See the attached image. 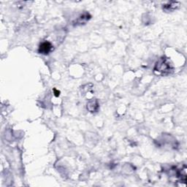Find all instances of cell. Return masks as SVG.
Masks as SVG:
<instances>
[{
  "mask_svg": "<svg viewBox=\"0 0 187 187\" xmlns=\"http://www.w3.org/2000/svg\"><path fill=\"white\" fill-rule=\"evenodd\" d=\"M154 70L156 72H158L159 74L165 75V74L170 73L172 70V65H170V61L167 59L162 58L156 64Z\"/></svg>",
  "mask_w": 187,
  "mask_h": 187,
  "instance_id": "6da1fadb",
  "label": "cell"
},
{
  "mask_svg": "<svg viewBox=\"0 0 187 187\" xmlns=\"http://www.w3.org/2000/svg\"><path fill=\"white\" fill-rule=\"evenodd\" d=\"M53 46L51 45V42H43L40 44V47H39V52L42 54H48L49 53L52 51Z\"/></svg>",
  "mask_w": 187,
  "mask_h": 187,
  "instance_id": "7a4b0ae2",
  "label": "cell"
},
{
  "mask_svg": "<svg viewBox=\"0 0 187 187\" xmlns=\"http://www.w3.org/2000/svg\"><path fill=\"white\" fill-rule=\"evenodd\" d=\"M180 6V3L178 2H170L164 5L163 10L166 12H172L175 10L178 9Z\"/></svg>",
  "mask_w": 187,
  "mask_h": 187,
  "instance_id": "3957f363",
  "label": "cell"
},
{
  "mask_svg": "<svg viewBox=\"0 0 187 187\" xmlns=\"http://www.w3.org/2000/svg\"><path fill=\"white\" fill-rule=\"evenodd\" d=\"M90 18H91V16H90L89 13H83V15L80 16V17L75 20V23H76L75 24L76 25H78V24H85L87 20H89L90 19Z\"/></svg>",
  "mask_w": 187,
  "mask_h": 187,
  "instance_id": "277c9868",
  "label": "cell"
},
{
  "mask_svg": "<svg viewBox=\"0 0 187 187\" xmlns=\"http://www.w3.org/2000/svg\"><path fill=\"white\" fill-rule=\"evenodd\" d=\"M99 104L96 100H91L87 104V109L90 112H95L98 110Z\"/></svg>",
  "mask_w": 187,
  "mask_h": 187,
  "instance_id": "5b68a950",
  "label": "cell"
},
{
  "mask_svg": "<svg viewBox=\"0 0 187 187\" xmlns=\"http://www.w3.org/2000/svg\"><path fill=\"white\" fill-rule=\"evenodd\" d=\"M54 91H55V96H59V93H60V92H59V91H57L56 89H54Z\"/></svg>",
  "mask_w": 187,
  "mask_h": 187,
  "instance_id": "8992f818",
  "label": "cell"
}]
</instances>
